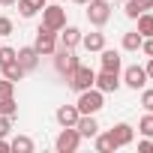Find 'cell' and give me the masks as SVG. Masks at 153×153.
<instances>
[{
    "label": "cell",
    "mask_w": 153,
    "mask_h": 153,
    "mask_svg": "<svg viewBox=\"0 0 153 153\" xmlns=\"http://www.w3.org/2000/svg\"><path fill=\"white\" fill-rule=\"evenodd\" d=\"M93 81H96V72H93L90 66H81V63H78V66L69 72V84H72V90H78V93H81V90H90Z\"/></svg>",
    "instance_id": "obj_1"
},
{
    "label": "cell",
    "mask_w": 153,
    "mask_h": 153,
    "mask_svg": "<svg viewBox=\"0 0 153 153\" xmlns=\"http://www.w3.org/2000/svg\"><path fill=\"white\" fill-rule=\"evenodd\" d=\"M78 114H96L99 108H102V90H81V96H78Z\"/></svg>",
    "instance_id": "obj_2"
},
{
    "label": "cell",
    "mask_w": 153,
    "mask_h": 153,
    "mask_svg": "<svg viewBox=\"0 0 153 153\" xmlns=\"http://www.w3.org/2000/svg\"><path fill=\"white\" fill-rule=\"evenodd\" d=\"M42 27L45 30H63L66 27V9L63 6H45L42 9Z\"/></svg>",
    "instance_id": "obj_3"
},
{
    "label": "cell",
    "mask_w": 153,
    "mask_h": 153,
    "mask_svg": "<svg viewBox=\"0 0 153 153\" xmlns=\"http://www.w3.org/2000/svg\"><path fill=\"white\" fill-rule=\"evenodd\" d=\"M111 18V6H108V0H87V21L102 27L105 21Z\"/></svg>",
    "instance_id": "obj_4"
},
{
    "label": "cell",
    "mask_w": 153,
    "mask_h": 153,
    "mask_svg": "<svg viewBox=\"0 0 153 153\" xmlns=\"http://www.w3.org/2000/svg\"><path fill=\"white\" fill-rule=\"evenodd\" d=\"M78 144H81L78 129H75V126H63V132L57 135V150H60V153H75Z\"/></svg>",
    "instance_id": "obj_5"
},
{
    "label": "cell",
    "mask_w": 153,
    "mask_h": 153,
    "mask_svg": "<svg viewBox=\"0 0 153 153\" xmlns=\"http://www.w3.org/2000/svg\"><path fill=\"white\" fill-rule=\"evenodd\" d=\"M33 48L39 51V57H48V54H54V48H57L54 30H45V27H39V30H36V45H33Z\"/></svg>",
    "instance_id": "obj_6"
},
{
    "label": "cell",
    "mask_w": 153,
    "mask_h": 153,
    "mask_svg": "<svg viewBox=\"0 0 153 153\" xmlns=\"http://www.w3.org/2000/svg\"><path fill=\"white\" fill-rule=\"evenodd\" d=\"M54 66H57V72H60V75H69L75 66H78V60H75L72 48H60V51H57V57H54Z\"/></svg>",
    "instance_id": "obj_7"
},
{
    "label": "cell",
    "mask_w": 153,
    "mask_h": 153,
    "mask_svg": "<svg viewBox=\"0 0 153 153\" xmlns=\"http://www.w3.org/2000/svg\"><path fill=\"white\" fill-rule=\"evenodd\" d=\"M15 60H18V66H21L24 72H30V69H36V63H39V51H36L33 45H27V48L15 51Z\"/></svg>",
    "instance_id": "obj_8"
},
{
    "label": "cell",
    "mask_w": 153,
    "mask_h": 153,
    "mask_svg": "<svg viewBox=\"0 0 153 153\" xmlns=\"http://www.w3.org/2000/svg\"><path fill=\"white\" fill-rule=\"evenodd\" d=\"M93 84H96L102 93H114V90L120 87V78H117V72H105V69H102V72L96 75V81H93Z\"/></svg>",
    "instance_id": "obj_9"
},
{
    "label": "cell",
    "mask_w": 153,
    "mask_h": 153,
    "mask_svg": "<svg viewBox=\"0 0 153 153\" xmlns=\"http://www.w3.org/2000/svg\"><path fill=\"white\" fill-rule=\"evenodd\" d=\"M108 135H111L114 147H126V144L132 141V126H129V123H117V126H114Z\"/></svg>",
    "instance_id": "obj_10"
},
{
    "label": "cell",
    "mask_w": 153,
    "mask_h": 153,
    "mask_svg": "<svg viewBox=\"0 0 153 153\" xmlns=\"http://www.w3.org/2000/svg\"><path fill=\"white\" fill-rule=\"evenodd\" d=\"M123 81H126L132 90H138V87H144V84H147V72H144L141 66H129V69H126V75H123Z\"/></svg>",
    "instance_id": "obj_11"
},
{
    "label": "cell",
    "mask_w": 153,
    "mask_h": 153,
    "mask_svg": "<svg viewBox=\"0 0 153 153\" xmlns=\"http://www.w3.org/2000/svg\"><path fill=\"white\" fill-rule=\"evenodd\" d=\"M75 129H78V135H81V138H93V135L99 132V126H96L93 114H81V117H78V123H75Z\"/></svg>",
    "instance_id": "obj_12"
},
{
    "label": "cell",
    "mask_w": 153,
    "mask_h": 153,
    "mask_svg": "<svg viewBox=\"0 0 153 153\" xmlns=\"http://www.w3.org/2000/svg\"><path fill=\"white\" fill-rule=\"evenodd\" d=\"M78 108H75V105H60L57 108V123L60 126H75V123H78Z\"/></svg>",
    "instance_id": "obj_13"
},
{
    "label": "cell",
    "mask_w": 153,
    "mask_h": 153,
    "mask_svg": "<svg viewBox=\"0 0 153 153\" xmlns=\"http://www.w3.org/2000/svg\"><path fill=\"white\" fill-rule=\"evenodd\" d=\"M147 9H153V0H126V15L129 18H138Z\"/></svg>",
    "instance_id": "obj_14"
},
{
    "label": "cell",
    "mask_w": 153,
    "mask_h": 153,
    "mask_svg": "<svg viewBox=\"0 0 153 153\" xmlns=\"http://www.w3.org/2000/svg\"><path fill=\"white\" fill-rule=\"evenodd\" d=\"M102 69H105V72H120V54L102 48Z\"/></svg>",
    "instance_id": "obj_15"
},
{
    "label": "cell",
    "mask_w": 153,
    "mask_h": 153,
    "mask_svg": "<svg viewBox=\"0 0 153 153\" xmlns=\"http://www.w3.org/2000/svg\"><path fill=\"white\" fill-rule=\"evenodd\" d=\"M18 9H21L24 18H30V15H36L39 9H45V0H18Z\"/></svg>",
    "instance_id": "obj_16"
},
{
    "label": "cell",
    "mask_w": 153,
    "mask_h": 153,
    "mask_svg": "<svg viewBox=\"0 0 153 153\" xmlns=\"http://www.w3.org/2000/svg\"><path fill=\"white\" fill-rule=\"evenodd\" d=\"M81 42V33L75 30V27H63V33H60V45L63 48H75Z\"/></svg>",
    "instance_id": "obj_17"
},
{
    "label": "cell",
    "mask_w": 153,
    "mask_h": 153,
    "mask_svg": "<svg viewBox=\"0 0 153 153\" xmlns=\"http://www.w3.org/2000/svg\"><path fill=\"white\" fill-rule=\"evenodd\" d=\"M81 42H84L87 51H102V48H105V36H102V33H87Z\"/></svg>",
    "instance_id": "obj_18"
},
{
    "label": "cell",
    "mask_w": 153,
    "mask_h": 153,
    "mask_svg": "<svg viewBox=\"0 0 153 153\" xmlns=\"http://www.w3.org/2000/svg\"><path fill=\"white\" fill-rule=\"evenodd\" d=\"M141 42H144V36H141L138 30H132V33H126V36H123V48H126V51H138V48H141Z\"/></svg>",
    "instance_id": "obj_19"
},
{
    "label": "cell",
    "mask_w": 153,
    "mask_h": 153,
    "mask_svg": "<svg viewBox=\"0 0 153 153\" xmlns=\"http://www.w3.org/2000/svg\"><path fill=\"white\" fill-rule=\"evenodd\" d=\"M138 33L141 36H153V15L150 12H141L138 15Z\"/></svg>",
    "instance_id": "obj_20"
},
{
    "label": "cell",
    "mask_w": 153,
    "mask_h": 153,
    "mask_svg": "<svg viewBox=\"0 0 153 153\" xmlns=\"http://www.w3.org/2000/svg\"><path fill=\"white\" fill-rule=\"evenodd\" d=\"M0 69H3V75H6L9 81H21V75H24V69L18 66V60H12V63H6V66H0Z\"/></svg>",
    "instance_id": "obj_21"
},
{
    "label": "cell",
    "mask_w": 153,
    "mask_h": 153,
    "mask_svg": "<svg viewBox=\"0 0 153 153\" xmlns=\"http://www.w3.org/2000/svg\"><path fill=\"white\" fill-rule=\"evenodd\" d=\"M9 150H15V153H30V150H33V141H30L27 135H18V138L9 144Z\"/></svg>",
    "instance_id": "obj_22"
},
{
    "label": "cell",
    "mask_w": 153,
    "mask_h": 153,
    "mask_svg": "<svg viewBox=\"0 0 153 153\" xmlns=\"http://www.w3.org/2000/svg\"><path fill=\"white\" fill-rule=\"evenodd\" d=\"M96 150H99V153H111V150H117V147H114L111 135H99V132H96Z\"/></svg>",
    "instance_id": "obj_23"
},
{
    "label": "cell",
    "mask_w": 153,
    "mask_h": 153,
    "mask_svg": "<svg viewBox=\"0 0 153 153\" xmlns=\"http://www.w3.org/2000/svg\"><path fill=\"white\" fill-rule=\"evenodd\" d=\"M0 114H3V117H15V114H18V105H15L12 96H9V99H0Z\"/></svg>",
    "instance_id": "obj_24"
},
{
    "label": "cell",
    "mask_w": 153,
    "mask_h": 153,
    "mask_svg": "<svg viewBox=\"0 0 153 153\" xmlns=\"http://www.w3.org/2000/svg\"><path fill=\"white\" fill-rule=\"evenodd\" d=\"M138 129H141V132H144L147 138H153V111H150V114H147V117H144V120L138 123Z\"/></svg>",
    "instance_id": "obj_25"
},
{
    "label": "cell",
    "mask_w": 153,
    "mask_h": 153,
    "mask_svg": "<svg viewBox=\"0 0 153 153\" xmlns=\"http://www.w3.org/2000/svg\"><path fill=\"white\" fill-rule=\"evenodd\" d=\"M15 60V48H6V45H0V66H6Z\"/></svg>",
    "instance_id": "obj_26"
},
{
    "label": "cell",
    "mask_w": 153,
    "mask_h": 153,
    "mask_svg": "<svg viewBox=\"0 0 153 153\" xmlns=\"http://www.w3.org/2000/svg\"><path fill=\"white\" fill-rule=\"evenodd\" d=\"M12 87H15V81H9V78L0 81V99H9L12 96Z\"/></svg>",
    "instance_id": "obj_27"
},
{
    "label": "cell",
    "mask_w": 153,
    "mask_h": 153,
    "mask_svg": "<svg viewBox=\"0 0 153 153\" xmlns=\"http://www.w3.org/2000/svg\"><path fill=\"white\" fill-rule=\"evenodd\" d=\"M6 33H12V18L0 15V36H6Z\"/></svg>",
    "instance_id": "obj_28"
},
{
    "label": "cell",
    "mask_w": 153,
    "mask_h": 153,
    "mask_svg": "<svg viewBox=\"0 0 153 153\" xmlns=\"http://www.w3.org/2000/svg\"><path fill=\"white\" fill-rule=\"evenodd\" d=\"M9 129H12V117H3V114H0V138H3Z\"/></svg>",
    "instance_id": "obj_29"
},
{
    "label": "cell",
    "mask_w": 153,
    "mask_h": 153,
    "mask_svg": "<svg viewBox=\"0 0 153 153\" xmlns=\"http://www.w3.org/2000/svg\"><path fill=\"white\" fill-rule=\"evenodd\" d=\"M141 105H144L147 111H153V90H144V96H141Z\"/></svg>",
    "instance_id": "obj_30"
},
{
    "label": "cell",
    "mask_w": 153,
    "mask_h": 153,
    "mask_svg": "<svg viewBox=\"0 0 153 153\" xmlns=\"http://www.w3.org/2000/svg\"><path fill=\"white\" fill-rule=\"evenodd\" d=\"M141 48H144V54H150V57H153V36H147V39L141 42Z\"/></svg>",
    "instance_id": "obj_31"
},
{
    "label": "cell",
    "mask_w": 153,
    "mask_h": 153,
    "mask_svg": "<svg viewBox=\"0 0 153 153\" xmlns=\"http://www.w3.org/2000/svg\"><path fill=\"white\" fill-rule=\"evenodd\" d=\"M138 150H141V153H153V141H141Z\"/></svg>",
    "instance_id": "obj_32"
},
{
    "label": "cell",
    "mask_w": 153,
    "mask_h": 153,
    "mask_svg": "<svg viewBox=\"0 0 153 153\" xmlns=\"http://www.w3.org/2000/svg\"><path fill=\"white\" fill-rule=\"evenodd\" d=\"M144 72H147V78H153V57H150V63H147V69H144Z\"/></svg>",
    "instance_id": "obj_33"
},
{
    "label": "cell",
    "mask_w": 153,
    "mask_h": 153,
    "mask_svg": "<svg viewBox=\"0 0 153 153\" xmlns=\"http://www.w3.org/2000/svg\"><path fill=\"white\" fill-rule=\"evenodd\" d=\"M6 150H9V144H6L3 138H0V153H6Z\"/></svg>",
    "instance_id": "obj_34"
},
{
    "label": "cell",
    "mask_w": 153,
    "mask_h": 153,
    "mask_svg": "<svg viewBox=\"0 0 153 153\" xmlns=\"http://www.w3.org/2000/svg\"><path fill=\"white\" fill-rule=\"evenodd\" d=\"M12 3H18V0H0V6H12Z\"/></svg>",
    "instance_id": "obj_35"
},
{
    "label": "cell",
    "mask_w": 153,
    "mask_h": 153,
    "mask_svg": "<svg viewBox=\"0 0 153 153\" xmlns=\"http://www.w3.org/2000/svg\"><path fill=\"white\" fill-rule=\"evenodd\" d=\"M75 3H87V0H75Z\"/></svg>",
    "instance_id": "obj_36"
}]
</instances>
